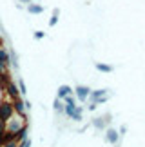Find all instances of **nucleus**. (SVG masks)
I'll use <instances>...</instances> for the list:
<instances>
[{"label":"nucleus","mask_w":145,"mask_h":147,"mask_svg":"<svg viewBox=\"0 0 145 147\" xmlns=\"http://www.w3.org/2000/svg\"><path fill=\"white\" fill-rule=\"evenodd\" d=\"M15 115V109H13V104H9V102H4V104H0V120H9L11 116Z\"/></svg>","instance_id":"nucleus-1"},{"label":"nucleus","mask_w":145,"mask_h":147,"mask_svg":"<svg viewBox=\"0 0 145 147\" xmlns=\"http://www.w3.org/2000/svg\"><path fill=\"white\" fill-rule=\"evenodd\" d=\"M56 18H58V16H56V13H54V15H53V18H51V22H49V24H51V26H54V24H56Z\"/></svg>","instance_id":"nucleus-16"},{"label":"nucleus","mask_w":145,"mask_h":147,"mask_svg":"<svg viewBox=\"0 0 145 147\" xmlns=\"http://www.w3.org/2000/svg\"><path fill=\"white\" fill-rule=\"evenodd\" d=\"M107 140H109L111 144H114L116 140H118V133H116V131H113V129H111V131L107 133Z\"/></svg>","instance_id":"nucleus-8"},{"label":"nucleus","mask_w":145,"mask_h":147,"mask_svg":"<svg viewBox=\"0 0 145 147\" xmlns=\"http://www.w3.org/2000/svg\"><path fill=\"white\" fill-rule=\"evenodd\" d=\"M76 94H78V96H80L82 100H85V98L89 96V94H91V91H89L87 87H83V86H80V87H76Z\"/></svg>","instance_id":"nucleus-3"},{"label":"nucleus","mask_w":145,"mask_h":147,"mask_svg":"<svg viewBox=\"0 0 145 147\" xmlns=\"http://www.w3.org/2000/svg\"><path fill=\"white\" fill-rule=\"evenodd\" d=\"M13 109L18 113V115H22L24 116L26 115V109H24V104H22V102L18 100V98H15V105H13Z\"/></svg>","instance_id":"nucleus-4"},{"label":"nucleus","mask_w":145,"mask_h":147,"mask_svg":"<svg viewBox=\"0 0 145 147\" xmlns=\"http://www.w3.org/2000/svg\"><path fill=\"white\" fill-rule=\"evenodd\" d=\"M65 102H67V105H76V102H75V98H65Z\"/></svg>","instance_id":"nucleus-15"},{"label":"nucleus","mask_w":145,"mask_h":147,"mask_svg":"<svg viewBox=\"0 0 145 147\" xmlns=\"http://www.w3.org/2000/svg\"><path fill=\"white\" fill-rule=\"evenodd\" d=\"M69 116H72L75 120H80V118H82V111H80V109H75V111H72Z\"/></svg>","instance_id":"nucleus-11"},{"label":"nucleus","mask_w":145,"mask_h":147,"mask_svg":"<svg viewBox=\"0 0 145 147\" xmlns=\"http://www.w3.org/2000/svg\"><path fill=\"white\" fill-rule=\"evenodd\" d=\"M5 147H18V145H16V142H9V144H5Z\"/></svg>","instance_id":"nucleus-17"},{"label":"nucleus","mask_w":145,"mask_h":147,"mask_svg":"<svg viewBox=\"0 0 145 147\" xmlns=\"http://www.w3.org/2000/svg\"><path fill=\"white\" fill-rule=\"evenodd\" d=\"M26 133H27L26 125H22L18 131H15V142H18V140H26Z\"/></svg>","instance_id":"nucleus-2"},{"label":"nucleus","mask_w":145,"mask_h":147,"mask_svg":"<svg viewBox=\"0 0 145 147\" xmlns=\"http://www.w3.org/2000/svg\"><path fill=\"white\" fill-rule=\"evenodd\" d=\"M27 9H29V13H33V15H38V13H42V11H44L42 5H33V4H29V7H27Z\"/></svg>","instance_id":"nucleus-7"},{"label":"nucleus","mask_w":145,"mask_h":147,"mask_svg":"<svg viewBox=\"0 0 145 147\" xmlns=\"http://www.w3.org/2000/svg\"><path fill=\"white\" fill-rule=\"evenodd\" d=\"M96 69H100V71H105V73H109L113 67L111 65H105V64H96Z\"/></svg>","instance_id":"nucleus-10"},{"label":"nucleus","mask_w":145,"mask_h":147,"mask_svg":"<svg viewBox=\"0 0 145 147\" xmlns=\"http://www.w3.org/2000/svg\"><path fill=\"white\" fill-rule=\"evenodd\" d=\"M31 145V142H29V140H22V144L18 145V147H29Z\"/></svg>","instance_id":"nucleus-14"},{"label":"nucleus","mask_w":145,"mask_h":147,"mask_svg":"<svg viewBox=\"0 0 145 147\" xmlns=\"http://www.w3.org/2000/svg\"><path fill=\"white\" fill-rule=\"evenodd\" d=\"M35 36H36V38H42V36H44V33H42V31H36V35H35Z\"/></svg>","instance_id":"nucleus-18"},{"label":"nucleus","mask_w":145,"mask_h":147,"mask_svg":"<svg viewBox=\"0 0 145 147\" xmlns=\"http://www.w3.org/2000/svg\"><path fill=\"white\" fill-rule=\"evenodd\" d=\"M4 129H5V122H4V120H0V136H2V134L5 133Z\"/></svg>","instance_id":"nucleus-13"},{"label":"nucleus","mask_w":145,"mask_h":147,"mask_svg":"<svg viewBox=\"0 0 145 147\" xmlns=\"http://www.w3.org/2000/svg\"><path fill=\"white\" fill-rule=\"evenodd\" d=\"M7 94H9V96H13V98L18 96V89H16L15 84H7Z\"/></svg>","instance_id":"nucleus-5"},{"label":"nucleus","mask_w":145,"mask_h":147,"mask_svg":"<svg viewBox=\"0 0 145 147\" xmlns=\"http://www.w3.org/2000/svg\"><path fill=\"white\" fill-rule=\"evenodd\" d=\"M71 93V87L69 86H62L58 89V98H64V96H67V94Z\"/></svg>","instance_id":"nucleus-6"},{"label":"nucleus","mask_w":145,"mask_h":147,"mask_svg":"<svg viewBox=\"0 0 145 147\" xmlns=\"http://www.w3.org/2000/svg\"><path fill=\"white\" fill-rule=\"evenodd\" d=\"M22 2H29V0H22Z\"/></svg>","instance_id":"nucleus-19"},{"label":"nucleus","mask_w":145,"mask_h":147,"mask_svg":"<svg viewBox=\"0 0 145 147\" xmlns=\"http://www.w3.org/2000/svg\"><path fill=\"white\" fill-rule=\"evenodd\" d=\"M54 109H56V111H62V109H64V105H62V102H60V98L54 100Z\"/></svg>","instance_id":"nucleus-12"},{"label":"nucleus","mask_w":145,"mask_h":147,"mask_svg":"<svg viewBox=\"0 0 145 147\" xmlns=\"http://www.w3.org/2000/svg\"><path fill=\"white\" fill-rule=\"evenodd\" d=\"M0 64H9V56H7V53H5L4 49H0Z\"/></svg>","instance_id":"nucleus-9"}]
</instances>
